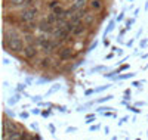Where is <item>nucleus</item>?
Returning a JSON list of instances; mask_svg holds the SVG:
<instances>
[{"mask_svg": "<svg viewBox=\"0 0 148 140\" xmlns=\"http://www.w3.org/2000/svg\"><path fill=\"white\" fill-rule=\"evenodd\" d=\"M3 46L6 50H9L12 53H21L24 50V43H22V39L19 37L18 33L3 35Z\"/></svg>", "mask_w": 148, "mask_h": 140, "instance_id": "1", "label": "nucleus"}, {"mask_svg": "<svg viewBox=\"0 0 148 140\" xmlns=\"http://www.w3.org/2000/svg\"><path fill=\"white\" fill-rule=\"evenodd\" d=\"M37 14H39V12H37L36 7H33V6H25V7H24V10L19 14V21L24 22V24H31V22L36 19Z\"/></svg>", "mask_w": 148, "mask_h": 140, "instance_id": "2", "label": "nucleus"}, {"mask_svg": "<svg viewBox=\"0 0 148 140\" xmlns=\"http://www.w3.org/2000/svg\"><path fill=\"white\" fill-rule=\"evenodd\" d=\"M37 43H39V46L45 50V52H52V49H53V39H49V37H39Z\"/></svg>", "mask_w": 148, "mask_h": 140, "instance_id": "3", "label": "nucleus"}, {"mask_svg": "<svg viewBox=\"0 0 148 140\" xmlns=\"http://www.w3.org/2000/svg\"><path fill=\"white\" fill-rule=\"evenodd\" d=\"M37 27H39V30H40V31H43V33H47V34H51V33H53V31H55V25H53L52 22H49L47 19H43V21H40Z\"/></svg>", "mask_w": 148, "mask_h": 140, "instance_id": "4", "label": "nucleus"}, {"mask_svg": "<svg viewBox=\"0 0 148 140\" xmlns=\"http://www.w3.org/2000/svg\"><path fill=\"white\" fill-rule=\"evenodd\" d=\"M22 53H24V56H25L27 59L36 58L37 56V47H36V44L34 43H30L28 46H25V47H24V50H22Z\"/></svg>", "mask_w": 148, "mask_h": 140, "instance_id": "5", "label": "nucleus"}, {"mask_svg": "<svg viewBox=\"0 0 148 140\" xmlns=\"http://www.w3.org/2000/svg\"><path fill=\"white\" fill-rule=\"evenodd\" d=\"M71 49H68V47H65V49H62L59 52V59L61 60H68V59H71Z\"/></svg>", "mask_w": 148, "mask_h": 140, "instance_id": "6", "label": "nucleus"}, {"mask_svg": "<svg viewBox=\"0 0 148 140\" xmlns=\"http://www.w3.org/2000/svg\"><path fill=\"white\" fill-rule=\"evenodd\" d=\"M84 27H86V24H84V22H80V24H77L76 27H74L73 35H80V34H83V33H84Z\"/></svg>", "mask_w": 148, "mask_h": 140, "instance_id": "7", "label": "nucleus"}, {"mask_svg": "<svg viewBox=\"0 0 148 140\" xmlns=\"http://www.w3.org/2000/svg\"><path fill=\"white\" fill-rule=\"evenodd\" d=\"M84 3H86V0H76L74 2V5H73V12H77V10H82L83 7H84Z\"/></svg>", "mask_w": 148, "mask_h": 140, "instance_id": "8", "label": "nucleus"}, {"mask_svg": "<svg viewBox=\"0 0 148 140\" xmlns=\"http://www.w3.org/2000/svg\"><path fill=\"white\" fill-rule=\"evenodd\" d=\"M90 7L93 10H101L102 9V2L101 0H90Z\"/></svg>", "mask_w": 148, "mask_h": 140, "instance_id": "9", "label": "nucleus"}, {"mask_svg": "<svg viewBox=\"0 0 148 140\" xmlns=\"http://www.w3.org/2000/svg\"><path fill=\"white\" fill-rule=\"evenodd\" d=\"M9 5L12 7H19V6H25V0H9Z\"/></svg>", "mask_w": 148, "mask_h": 140, "instance_id": "10", "label": "nucleus"}, {"mask_svg": "<svg viewBox=\"0 0 148 140\" xmlns=\"http://www.w3.org/2000/svg\"><path fill=\"white\" fill-rule=\"evenodd\" d=\"M18 100H19V96H18V94H14V96H10V97L8 99V105H15Z\"/></svg>", "mask_w": 148, "mask_h": 140, "instance_id": "11", "label": "nucleus"}, {"mask_svg": "<svg viewBox=\"0 0 148 140\" xmlns=\"http://www.w3.org/2000/svg\"><path fill=\"white\" fill-rule=\"evenodd\" d=\"M114 25H116V21H111V22L108 24V27L105 28V33H104V34H105V37H107V34H110L111 31L114 30Z\"/></svg>", "mask_w": 148, "mask_h": 140, "instance_id": "12", "label": "nucleus"}, {"mask_svg": "<svg viewBox=\"0 0 148 140\" xmlns=\"http://www.w3.org/2000/svg\"><path fill=\"white\" fill-rule=\"evenodd\" d=\"M104 71H107V67H104V65H98V67H93L92 68V72H104Z\"/></svg>", "mask_w": 148, "mask_h": 140, "instance_id": "13", "label": "nucleus"}, {"mask_svg": "<svg viewBox=\"0 0 148 140\" xmlns=\"http://www.w3.org/2000/svg\"><path fill=\"white\" fill-rule=\"evenodd\" d=\"M114 96L113 94H107V96H104V97H101V99H98L96 100V103H102V102H108V100H111Z\"/></svg>", "mask_w": 148, "mask_h": 140, "instance_id": "14", "label": "nucleus"}, {"mask_svg": "<svg viewBox=\"0 0 148 140\" xmlns=\"http://www.w3.org/2000/svg\"><path fill=\"white\" fill-rule=\"evenodd\" d=\"M135 77V74L133 72H130V74H125V75H119V80H127V78H133Z\"/></svg>", "mask_w": 148, "mask_h": 140, "instance_id": "15", "label": "nucleus"}, {"mask_svg": "<svg viewBox=\"0 0 148 140\" xmlns=\"http://www.w3.org/2000/svg\"><path fill=\"white\" fill-rule=\"evenodd\" d=\"M86 25H89V24H92L93 22V15H89V14H86V18H84V21H83Z\"/></svg>", "mask_w": 148, "mask_h": 140, "instance_id": "16", "label": "nucleus"}, {"mask_svg": "<svg viewBox=\"0 0 148 140\" xmlns=\"http://www.w3.org/2000/svg\"><path fill=\"white\" fill-rule=\"evenodd\" d=\"M59 87H61L59 84H53V87H52V88H51V90H49V92L46 93V96H49V94H52V93H55V92H58V90H59Z\"/></svg>", "mask_w": 148, "mask_h": 140, "instance_id": "17", "label": "nucleus"}, {"mask_svg": "<svg viewBox=\"0 0 148 140\" xmlns=\"http://www.w3.org/2000/svg\"><path fill=\"white\" fill-rule=\"evenodd\" d=\"M133 22H135V19H127V21H126V31L132 28V25H133Z\"/></svg>", "mask_w": 148, "mask_h": 140, "instance_id": "18", "label": "nucleus"}, {"mask_svg": "<svg viewBox=\"0 0 148 140\" xmlns=\"http://www.w3.org/2000/svg\"><path fill=\"white\" fill-rule=\"evenodd\" d=\"M34 39H36V37H34L33 34H27V35H25V40H27L28 43H33V40H34Z\"/></svg>", "mask_w": 148, "mask_h": 140, "instance_id": "19", "label": "nucleus"}, {"mask_svg": "<svg viewBox=\"0 0 148 140\" xmlns=\"http://www.w3.org/2000/svg\"><path fill=\"white\" fill-rule=\"evenodd\" d=\"M99 127H101L99 124H95V125H90V127H89V130H90V131H96V130H99Z\"/></svg>", "mask_w": 148, "mask_h": 140, "instance_id": "20", "label": "nucleus"}, {"mask_svg": "<svg viewBox=\"0 0 148 140\" xmlns=\"http://www.w3.org/2000/svg\"><path fill=\"white\" fill-rule=\"evenodd\" d=\"M93 93H96V92H95V88H89V90H86V92H84V96H90V94H93Z\"/></svg>", "mask_w": 148, "mask_h": 140, "instance_id": "21", "label": "nucleus"}, {"mask_svg": "<svg viewBox=\"0 0 148 140\" xmlns=\"http://www.w3.org/2000/svg\"><path fill=\"white\" fill-rule=\"evenodd\" d=\"M28 115H30V113H28V112H24V111L19 113V117H21L22 120H27V118H28Z\"/></svg>", "mask_w": 148, "mask_h": 140, "instance_id": "22", "label": "nucleus"}, {"mask_svg": "<svg viewBox=\"0 0 148 140\" xmlns=\"http://www.w3.org/2000/svg\"><path fill=\"white\" fill-rule=\"evenodd\" d=\"M127 68H129V65H127V63H126V65H123V67H120V68H119V71H117V72H119V74H120V72H121V71H126V69H127Z\"/></svg>", "mask_w": 148, "mask_h": 140, "instance_id": "23", "label": "nucleus"}, {"mask_svg": "<svg viewBox=\"0 0 148 140\" xmlns=\"http://www.w3.org/2000/svg\"><path fill=\"white\" fill-rule=\"evenodd\" d=\"M31 113H34V115H39V113H42V112H40L39 108H34V109H31Z\"/></svg>", "mask_w": 148, "mask_h": 140, "instance_id": "24", "label": "nucleus"}, {"mask_svg": "<svg viewBox=\"0 0 148 140\" xmlns=\"http://www.w3.org/2000/svg\"><path fill=\"white\" fill-rule=\"evenodd\" d=\"M31 100H33V102H40V100H42V96H33Z\"/></svg>", "mask_w": 148, "mask_h": 140, "instance_id": "25", "label": "nucleus"}, {"mask_svg": "<svg viewBox=\"0 0 148 140\" xmlns=\"http://www.w3.org/2000/svg\"><path fill=\"white\" fill-rule=\"evenodd\" d=\"M42 115H43L45 118H47L49 115H51V111H43V112H42Z\"/></svg>", "mask_w": 148, "mask_h": 140, "instance_id": "26", "label": "nucleus"}, {"mask_svg": "<svg viewBox=\"0 0 148 140\" xmlns=\"http://www.w3.org/2000/svg\"><path fill=\"white\" fill-rule=\"evenodd\" d=\"M129 109H130L132 112H135V113H139V112H141L139 109H136V108H135V106H129Z\"/></svg>", "mask_w": 148, "mask_h": 140, "instance_id": "27", "label": "nucleus"}, {"mask_svg": "<svg viewBox=\"0 0 148 140\" xmlns=\"http://www.w3.org/2000/svg\"><path fill=\"white\" fill-rule=\"evenodd\" d=\"M73 131H77L76 127H68V128H67V133H73Z\"/></svg>", "mask_w": 148, "mask_h": 140, "instance_id": "28", "label": "nucleus"}, {"mask_svg": "<svg viewBox=\"0 0 148 140\" xmlns=\"http://www.w3.org/2000/svg\"><path fill=\"white\" fill-rule=\"evenodd\" d=\"M5 113H6V115H9V117H12V118L15 117V113H14V112H10V111H8V109L5 111Z\"/></svg>", "mask_w": 148, "mask_h": 140, "instance_id": "29", "label": "nucleus"}, {"mask_svg": "<svg viewBox=\"0 0 148 140\" xmlns=\"http://www.w3.org/2000/svg\"><path fill=\"white\" fill-rule=\"evenodd\" d=\"M147 44H148V40H142V41L139 43V46H141V49H142V47H145Z\"/></svg>", "mask_w": 148, "mask_h": 140, "instance_id": "30", "label": "nucleus"}, {"mask_svg": "<svg viewBox=\"0 0 148 140\" xmlns=\"http://www.w3.org/2000/svg\"><path fill=\"white\" fill-rule=\"evenodd\" d=\"M129 96H130V90L127 88V90H125V97H126V99H130Z\"/></svg>", "mask_w": 148, "mask_h": 140, "instance_id": "31", "label": "nucleus"}, {"mask_svg": "<svg viewBox=\"0 0 148 140\" xmlns=\"http://www.w3.org/2000/svg\"><path fill=\"white\" fill-rule=\"evenodd\" d=\"M123 18H125V14H120V15L117 16V22H120V21H123Z\"/></svg>", "mask_w": 148, "mask_h": 140, "instance_id": "32", "label": "nucleus"}, {"mask_svg": "<svg viewBox=\"0 0 148 140\" xmlns=\"http://www.w3.org/2000/svg\"><path fill=\"white\" fill-rule=\"evenodd\" d=\"M49 62H51L49 59H45V60H43V67H49V65H51V63H49Z\"/></svg>", "mask_w": 148, "mask_h": 140, "instance_id": "33", "label": "nucleus"}, {"mask_svg": "<svg viewBox=\"0 0 148 140\" xmlns=\"http://www.w3.org/2000/svg\"><path fill=\"white\" fill-rule=\"evenodd\" d=\"M125 121H127V117H125V118H121V120L119 121V125H121V124L125 122Z\"/></svg>", "mask_w": 148, "mask_h": 140, "instance_id": "34", "label": "nucleus"}, {"mask_svg": "<svg viewBox=\"0 0 148 140\" xmlns=\"http://www.w3.org/2000/svg\"><path fill=\"white\" fill-rule=\"evenodd\" d=\"M58 109H59L61 112H67V109H65V106H59Z\"/></svg>", "mask_w": 148, "mask_h": 140, "instance_id": "35", "label": "nucleus"}, {"mask_svg": "<svg viewBox=\"0 0 148 140\" xmlns=\"http://www.w3.org/2000/svg\"><path fill=\"white\" fill-rule=\"evenodd\" d=\"M49 128H51V131H52V134H55V127H53V125H49Z\"/></svg>", "mask_w": 148, "mask_h": 140, "instance_id": "36", "label": "nucleus"}, {"mask_svg": "<svg viewBox=\"0 0 148 140\" xmlns=\"http://www.w3.org/2000/svg\"><path fill=\"white\" fill-rule=\"evenodd\" d=\"M104 44H105V46H107V47H108V46H110V41H108V40H107V37H105V40H104Z\"/></svg>", "mask_w": 148, "mask_h": 140, "instance_id": "37", "label": "nucleus"}, {"mask_svg": "<svg viewBox=\"0 0 148 140\" xmlns=\"http://www.w3.org/2000/svg\"><path fill=\"white\" fill-rule=\"evenodd\" d=\"M129 2H133V0H129Z\"/></svg>", "mask_w": 148, "mask_h": 140, "instance_id": "38", "label": "nucleus"}]
</instances>
